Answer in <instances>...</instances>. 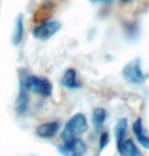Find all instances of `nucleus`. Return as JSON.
Wrapping results in <instances>:
<instances>
[{
  "label": "nucleus",
  "mask_w": 149,
  "mask_h": 156,
  "mask_svg": "<svg viewBox=\"0 0 149 156\" xmlns=\"http://www.w3.org/2000/svg\"><path fill=\"white\" fill-rule=\"evenodd\" d=\"M88 129L89 126L86 115L83 113H77L66 122L65 129L60 134V139L63 141V143H68L78 136L86 133Z\"/></svg>",
  "instance_id": "1"
},
{
  "label": "nucleus",
  "mask_w": 149,
  "mask_h": 156,
  "mask_svg": "<svg viewBox=\"0 0 149 156\" xmlns=\"http://www.w3.org/2000/svg\"><path fill=\"white\" fill-rule=\"evenodd\" d=\"M26 89L42 97H49L52 94V85L49 80L37 76H29L23 82Z\"/></svg>",
  "instance_id": "2"
},
{
  "label": "nucleus",
  "mask_w": 149,
  "mask_h": 156,
  "mask_svg": "<svg viewBox=\"0 0 149 156\" xmlns=\"http://www.w3.org/2000/svg\"><path fill=\"white\" fill-rule=\"evenodd\" d=\"M122 76L133 85H140L143 84L148 79V75L143 73L141 69V62L137 59L131 60L129 63H127L122 69Z\"/></svg>",
  "instance_id": "3"
},
{
  "label": "nucleus",
  "mask_w": 149,
  "mask_h": 156,
  "mask_svg": "<svg viewBox=\"0 0 149 156\" xmlns=\"http://www.w3.org/2000/svg\"><path fill=\"white\" fill-rule=\"evenodd\" d=\"M58 151L62 156H85L88 148L81 139L75 138L68 143H63V145L58 148Z\"/></svg>",
  "instance_id": "4"
},
{
  "label": "nucleus",
  "mask_w": 149,
  "mask_h": 156,
  "mask_svg": "<svg viewBox=\"0 0 149 156\" xmlns=\"http://www.w3.org/2000/svg\"><path fill=\"white\" fill-rule=\"evenodd\" d=\"M61 29V23L57 20L52 22H46L38 27L33 31V35L36 39L39 40H48L49 38L53 37Z\"/></svg>",
  "instance_id": "5"
},
{
  "label": "nucleus",
  "mask_w": 149,
  "mask_h": 156,
  "mask_svg": "<svg viewBox=\"0 0 149 156\" xmlns=\"http://www.w3.org/2000/svg\"><path fill=\"white\" fill-rule=\"evenodd\" d=\"M133 132L135 134L137 141L145 149L149 150V136L146 129H144V126H143V122L141 119H138L133 123Z\"/></svg>",
  "instance_id": "6"
},
{
  "label": "nucleus",
  "mask_w": 149,
  "mask_h": 156,
  "mask_svg": "<svg viewBox=\"0 0 149 156\" xmlns=\"http://www.w3.org/2000/svg\"><path fill=\"white\" fill-rule=\"evenodd\" d=\"M59 126H60L58 122L42 123L37 128L36 134L41 138H52L57 134Z\"/></svg>",
  "instance_id": "7"
},
{
  "label": "nucleus",
  "mask_w": 149,
  "mask_h": 156,
  "mask_svg": "<svg viewBox=\"0 0 149 156\" xmlns=\"http://www.w3.org/2000/svg\"><path fill=\"white\" fill-rule=\"evenodd\" d=\"M60 83L62 86L69 88V89H78V88L82 87L81 83L78 81L77 73H76V70L74 69H69L66 70Z\"/></svg>",
  "instance_id": "8"
},
{
  "label": "nucleus",
  "mask_w": 149,
  "mask_h": 156,
  "mask_svg": "<svg viewBox=\"0 0 149 156\" xmlns=\"http://www.w3.org/2000/svg\"><path fill=\"white\" fill-rule=\"evenodd\" d=\"M118 151L121 156H143L142 152L131 139L124 141Z\"/></svg>",
  "instance_id": "9"
},
{
  "label": "nucleus",
  "mask_w": 149,
  "mask_h": 156,
  "mask_svg": "<svg viewBox=\"0 0 149 156\" xmlns=\"http://www.w3.org/2000/svg\"><path fill=\"white\" fill-rule=\"evenodd\" d=\"M127 129H128V119H119V122H116L115 134V141H116V148H119L122 142L125 141V137L127 135Z\"/></svg>",
  "instance_id": "10"
},
{
  "label": "nucleus",
  "mask_w": 149,
  "mask_h": 156,
  "mask_svg": "<svg viewBox=\"0 0 149 156\" xmlns=\"http://www.w3.org/2000/svg\"><path fill=\"white\" fill-rule=\"evenodd\" d=\"M107 116V112L106 110L103 109V108L97 107L93 110V116H92V122L93 125H94L95 131L97 133H100L102 128H103V123L106 119Z\"/></svg>",
  "instance_id": "11"
},
{
  "label": "nucleus",
  "mask_w": 149,
  "mask_h": 156,
  "mask_svg": "<svg viewBox=\"0 0 149 156\" xmlns=\"http://www.w3.org/2000/svg\"><path fill=\"white\" fill-rule=\"evenodd\" d=\"M27 91L28 90L26 89L24 83L20 82V89L19 93V97H17L16 100V111L19 113H24L28 109L29 98H28Z\"/></svg>",
  "instance_id": "12"
},
{
  "label": "nucleus",
  "mask_w": 149,
  "mask_h": 156,
  "mask_svg": "<svg viewBox=\"0 0 149 156\" xmlns=\"http://www.w3.org/2000/svg\"><path fill=\"white\" fill-rule=\"evenodd\" d=\"M23 36H24V23H23L22 16H20L16 23V32H14V36H13L14 45H19L22 42Z\"/></svg>",
  "instance_id": "13"
},
{
  "label": "nucleus",
  "mask_w": 149,
  "mask_h": 156,
  "mask_svg": "<svg viewBox=\"0 0 149 156\" xmlns=\"http://www.w3.org/2000/svg\"><path fill=\"white\" fill-rule=\"evenodd\" d=\"M109 144V135L107 132H102L99 139V151H102Z\"/></svg>",
  "instance_id": "14"
},
{
  "label": "nucleus",
  "mask_w": 149,
  "mask_h": 156,
  "mask_svg": "<svg viewBox=\"0 0 149 156\" xmlns=\"http://www.w3.org/2000/svg\"><path fill=\"white\" fill-rule=\"evenodd\" d=\"M92 2H104V3H109L112 0H91Z\"/></svg>",
  "instance_id": "15"
},
{
  "label": "nucleus",
  "mask_w": 149,
  "mask_h": 156,
  "mask_svg": "<svg viewBox=\"0 0 149 156\" xmlns=\"http://www.w3.org/2000/svg\"><path fill=\"white\" fill-rule=\"evenodd\" d=\"M124 3H128V2H130V1H132V0H122Z\"/></svg>",
  "instance_id": "16"
}]
</instances>
